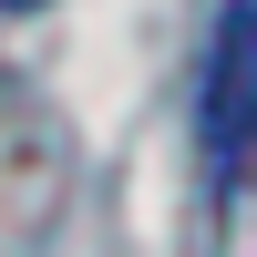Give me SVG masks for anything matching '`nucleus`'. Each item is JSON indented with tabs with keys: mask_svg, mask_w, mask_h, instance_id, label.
Returning <instances> with one entry per match:
<instances>
[{
	"mask_svg": "<svg viewBox=\"0 0 257 257\" xmlns=\"http://www.w3.org/2000/svg\"><path fill=\"white\" fill-rule=\"evenodd\" d=\"M196 155L216 185L257 165V0H226L206 31V82H196Z\"/></svg>",
	"mask_w": 257,
	"mask_h": 257,
	"instance_id": "f257e3e1",
	"label": "nucleus"
},
{
	"mask_svg": "<svg viewBox=\"0 0 257 257\" xmlns=\"http://www.w3.org/2000/svg\"><path fill=\"white\" fill-rule=\"evenodd\" d=\"M0 11H31V0H0Z\"/></svg>",
	"mask_w": 257,
	"mask_h": 257,
	"instance_id": "f03ea898",
	"label": "nucleus"
}]
</instances>
